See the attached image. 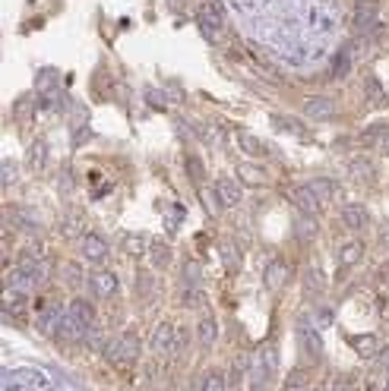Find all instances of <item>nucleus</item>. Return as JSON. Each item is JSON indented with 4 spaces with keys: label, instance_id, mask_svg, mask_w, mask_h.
<instances>
[{
    "label": "nucleus",
    "instance_id": "1",
    "mask_svg": "<svg viewBox=\"0 0 389 391\" xmlns=\"http://www.w3.org/2000/svg\"><path fill=\"white\" fill-rule=\"evenodd\" d=\"M105 360H108L114 369H130L136 360H140V338L133 332H124L111 338L108 347H105Z\"/></svg>",
    "mask_w": 389,
    "mask_h": 391
},
{
    "label": "nucleus",
    "instance_id": "2",
    "mask_svg": "<svg viewBox=\"0 0 389 391\" xmlns=\"http://www.w3.org/2000/svg\"><path fill=\"white\" fill-rule=\"evenodd\" d=\"M45 278H48V262H35V259H25L23 256V262H19L16 269H10L7 284L29 293L38 284H45Z\"/></svg>",
    "mask_w": 389,
    "mask_h": 391
},
{
    "label": "nucleus",
    "instance_id": "3",
    "mask_svg": "<svg viewBox=\"0 0 389 391\" xmlns=\"http://www.w3.org/2000/svg\"><path fill=\"white\" fill-rule=\"evenodd\" d=\"M3 388L7 391H54V382H51L45 373L32 366H23V369H10L3 375Z\"/></svg>",
    "mask_w": 389,
    "mask_h": 391
},
{
    "label": "nucleus",
    "instance_id": "4",
    "mask_svg": "<svg viewBox=\"0 0 389 391\" xmlns=\"http://www.w3.org/2000/svg\"><path fill=\"white\" fill-rule=\"evenodd\" d=\"M298 338H301V347H304V353L314 363H320L323 360V334L316 332L314 319H301L298 322Z\"/></svg>",
    "mask_w": 389,
    "mask_h": 391
},
{
    "label": "nucleus",
    "instance_id": "5",
    "mask_svg": "<svg viewBox=\"0 0 389 391\" xmlns=\"http://www.w3.org/2000/svg\"><path fill=\"white\" fill-rule=\"evenodd\" d=\"M89 332H92L89 325H83V322H79L73 312L66 310L64 319H60V328H58V334H54V338H58V341H64V344H79V341H86V338H89Z\"/></svg>",
    "mask_w": 389,
    "mask_h": 391
},
{
    "label": "nucleus",
    "instance_id": "6",
    "mask_svg": "<svg viewBox=\"0 0 389 391\" xmlns=\"http://www.w3.org/2000/svg\"><path fill=\"white\" fill-rule=\"evenodd\" d=\"M288 281H291V265H288L285 259H273L269 265H266V271H263V284L269 287L273 293L285 291V287H288Z\"/></svg>",
    "mask_w": 389,
    "mask_h": 391
},
{
    "label": "nucleus",
    "instance_id": "7",
    "mask_svg": "<svg viewBox=\"0 0 389 391\" xmlns=\"http://www.w3.org/2000/svg\"><path fill=\"white\" fill-rule=\"evenodd\" d=\"M351 29H355L357 35H377L383 32L380 19H377V7H371V3H361V7H355V16H351Z\"/></svg>",
    "mask_w": 389,
    "mask_h": 391
},
{
    "label": "nucleus",
    "instance_id": "8",
    "mask_svg": "<svg viewBox=\"0 0 389 391\" xmlns=\"http://www.w3.org/2000/svg\"><path fill=\"white\" fill-rule=\"evenodd\" d=\"M79 253L86 256L89 262H95V265H101V262L108 259V243H105V237L101 234H83L79 237Z\"/></svg>",
    "mask_w": 389,
    "mask_h": 391
},
{
    "label": "nucleus",
    "instance_id": "9",
    "mask_svg": "<svg viewBox=\"0 0 389 391\" xmlns=\"http://www.w3.org/2000/svg\"><path fill=\"white\" fill-rule=\"evenodd\" d=\"M197 23H199V32L203 29H212V32H222L225 29V13L216 0H203L199 3V13H197Z\"/></svg>",
    "mask_w": 389,
    "mask_h": 391
},
{
    "label": "nucleus",
    "instance_id": "10",
    "mask_svg": "<svg viewBox=\"0 0 389 391\" xmlns=\"http://www.w3.org/2000/svg\"><path fill=\"white\" fill-rule=\"evenodd\" d=\"M89 287L95 291V297L111 300V297H117V291H121V281H117V275L111 269H101V271H92Z\"/></svg>",
    "mask_w": 389,
    "mask_h": 391
},
{
    "label": "nucleus",
    "instance_id": "11",
    "mask_svg": "<svg viewBox=\"0 0 389 391\" xmlns=\"http://www.w3.org/2000/svg\"><path fill=\"white\" fill-rule=\"evenodd\" d=\"M288 199L294 202V208H298L301 215H320V199H316V193L307 183H301V187H291V193H288Z\"/></svg>",
    "mask_w": 389,
    "mask_h": 391
},
{
    "label": "nucleus",
    "instance_id": "12",
    "mask_svg": "<svg viewBox=\"0 0 389 391\" xmlns=\"http://www.w3.org/2000/svg\"><path fill=\"white\" fill-rule=\"evenodd\" d=\"M336 101H332L329 95H314L304 101V117H310V120H332L336 117Z\"/></svg>",
    "mask_w": 389,
    "mask_h": 391
},
{
    "label": "nucleus",
    "instance_id": "13",
    "mask_svg": "<svg viewBox=\"0 0 389 391\" xmlns=\"http://www.w3.org/2000/svg\"><path fill=\"white\" fill-rule=\"evenodd\" d=\"M212 196H216V202L222 205V208H234V205L240 202V183L234 177H218Z\"/></svg>",
    "mask_w": 389,
    "mask_h": 391
},
{
    "label": "nucleus",
    "instance_id": "14",
    "mask_svg": "<svg viewBox=\"0 0 389 391\" xmlns=\"http://www.w3.org/2000/svg\"><path fill=\"white\" fill-rule=\"evenodd\" d=\"M174 334H177V328H174L171 322H162V325L152 332V353H168V357H171Z\"/></svg>",
    "mask_w": 389,
    "mask_h": 391
},
{
    "label": "nucleus",
    "instance_id": "15",
    "mask_svg": "<svg viewBox=\"0 0 389 391\" xmlns=\"http://www.w3.org/2000/svg\"><path fill=\"white\" fill-rule=\"evenodd\" d=\"M45 164H48V142H45V139H35L32 146H29V152H25V167L32 174H42Z\"/></svg>",
    "mask_w": 389,
    "mask_h": 391
},
{
    "label": "nucleus",
    "instance_id": "16",
    "mask_svg": "<svg viewBox=\"0 0 389 391\" xmlns=\"http://www.w3.org/2000/svg\"><path fill=\"white\" fill-rule=\"evenodd\" d=\"M342 224L348 230H364L371 224V212H367L364 205H345L342 208Z\"/></svg>",
    "mask_w": 389,
    "mask_h": 391
},
{
    "label": "nucleus",
    "instance_id": "17",
    "mask_svg": "<svg viewBox=\"0 0 389 391\" xmlns=\"http://www.w3.org/2000/svg\"><path fill=\"white\" fill-rule=\"evenodd\" d=\"M279 347H275V341H266L263 347H260V353H257V366L263 369L269 379H273L275 373H279Z\"/></svg>",
    "mask_w": 389,
    "mask_h": 391
},
{
    "label": "nucleus",
    "instance_id": "18",
    "mask_svg": "<svg viewBox=\"0 0 389 391\" xmlns=\"http://www.w3.org/2000/svg\"><path fill=\"white\" fill-rule=\"evenodd\" d=\"M361 259H364V243L361 240H345L339 246V269H355Z\"/></svg>",
    "mask_w": 389,
    "mask_h": 391
},
{
    "label": "nucleus",
    "instance_id": "19",
    "mask_svg": "<svg viewBox=\"0 0 389 391\" xmlns=\"http://www.w3.org/2000/svg\"><path fill=\"white\" fill-rule=\"evenodd\" d=\"M197 338H199V344H203V347H212V344H216V338H218L216 316H212L209 310H203V316H199V322H197Z\"/></svg>",
    "mask_w": 389,
    "mask_h": 391
},
{
    "label": "nucleus",
    "instance_id": "20",
    "mask_svg": "<svg viewBox=\"0 0 389 391\" xmlns=\"http://www.w3.org/2000/svg\"><path fill=\"white\" fill-rule=\"evenodd\" d=\"M25 306H29V297H25V291L7 284V291H3V310H7L10 316H19V312H25Z\"/></svg>",
    "mask_w": 389,
    "mask_h": 391
},
{
    "label": "nucleus",
    "instance_id": "21",
    "mask_svg": "<svg viewBox=\"0 0 389 391\" xmlns=\"http://www.w3.org/2000/svg\"><path fill=\"white\" fill-rule=\"evenodd\" d=\"M307 187L314 189L320 202H332V199L339 196V183H336V180H329V177H314Z\"/></svg>",
    "mask_w": 389,
    "mask_h": 391
},
{
    "label": "nucleus",
    "instance_id": "22",
    "mask_svg": "<svg viewBox=\"0 0 389 391\" xmlns=\"http://www.w3.org/2000/svg\"><path fill=\"white\" fill-rule=\"evenodd\" d=\"M351 177H357L361 183H373L377 180V164L371 161V158H351Z\"/></svg>",
    "mask_w": 389,
    "mask_h": 391
},
{
    "label": "nucleus",
    "instance_id": "23",
    "mask_svg": "<svg viewBox=\"0 0 389 391\" xmlns=\"http://www.w3.org/2000/svg\"><path fill=\"white\" fill-rule=\"evenodd\" d=\"M326 291V275L316 265H310V269L304 271V293H310V297H320V293Z\"/></svg>",
    "mask_w": 389,
    "mask_h": 391
},
{
    "label": "nucleus",
    "instance_id": "24",
    "mask_svg": "<svg viewBox=\"0 0 389 391\" xmlns=\"http://www.w3.org/2000/svg\"><path fill=\"white\" fill-rule=\"evenodd\" d=\"M238 177L244 180V183H253V187H266V183H269V174H266L260 164H250V161L238 167Z\"/></svg>",
    "mask_w": 389,
    "mask_h": 391
},
{
    "label": "nucleus",
    "instance_id": "25",
    "mask_svg": "<svg viewBox=\"0 0 389 391\" xmlns=\"http://www.w3.org/2000/svg\"><path fill=\"white\" fill-rule=\"evenodd\" d=\"M238 146H240V152H247V155H253V158L266 155V146L250 130H238Z\"/></svg>",
    "mask_w": 389,
    "mask_h": 391
},
{
    "label": "nucleus",
    "instance_id": "26",
    "mask_svg": "<svg viewBox=\"0 0 389 391\" xmlns=\"http://www.w3.org/2000/svg\"><path fill=\"white\" fill-rule=\"evenodd\" d=\"M294 234H298L301 240H307V243H310V240H314V237L320 234V228H316V218H314V215H301V212H298V218H294Z\"/></svg>",
    "mask_w": 389,
    "mask_h": 391
},
{
    "label": "nucleus",
    "instance_id": "27",
    "mask_svg": "<svg viewBox=\"0 0 389 391\" xmlns=\"http://www.w3.org/2000/svg\"><path fill=\"white\" fill-rule=\"evenodd\" d=\"M355 351H357V357H364V360H373L377 353H380V341L373 338V334H357L355 341Z\"/></svg>",
    "mask_w": 389,
    "mask_h": 391
},
{
    "label": "nucleus",
    "instance_id": "28",
    "mask_svg": "<svg viewBox=\"0 0 389 391\" xmlns=\"http://www.w3.org/2000/svg\"><path fill=\"white\" fill-rule=\"evenodd\" d=\"M222 262H225V269L231 271H240V265H244V256H240V246L238 243H231V240H228V243H222Z\"/></svg>",
    "mask_w": 389,
    "mask_h": 391
},
{
    "label": "nucleus",
    "instance_id": "29",
    "mask_svg": "<svg viewBox=\"0 0 389 391\" xmlns=\"http://www.w3.org/2000/svg\"><path fill=\"white\" fill-rule=\"evenodd\" d=\"M149 259L155 269H165L168 262H171V246L165 243V240H152L149 243Z\"/></svg>",
    "mask_w": 389,
    "mask_h": 391
},
{
    "label": "nucleus",
    "instance_id": "30",
    "mask_svg": "<svg viewBox=\"0 0 389 391\" xmlns=\"http://www.w3.org/2000/svg\"><path fill=\"white\" fill-rule=\"evenodd\" d=\"M149 237H142V234H127L124 237V253L127 256H142V253H149Z\"/></svg>",
    "mask_w": 389,
    "mask_h": 391
},
{
    "label": "nucleus",
    "instance_id": "31",
    "mask_svg": "<svg viewBox=\"0 0 389 391\" xmlns=\"http://www.w3.org/2000/svg\"><path fill=\"white\" fill-rule=\"evenodd\" d=\"M281 391H310V373H307V369H294V373H288Z\"/></svg>",
    "mask_w": 389,
    "mask_h": 391
},
{
    "label": "nucleus",
    "instance_id": "32",
    "mask_svg": "<svg viewBox=\"0 0 389 391\" xmlns=\"http://www.w3.org/2000/svg\"><path fill=\"white\" fill-rule=\"evenodd\" d=\"M199 391H228V379L222 375V369H209V373L203 375Z\"/></svg>",
    "mask_w": 389,
    "mask_h": 391
},
{
    "label": "nucleus",
    "instance_id": "33",
    "mask_svg": "<svg viewBox=\"0 0 389 391\" xmlns=\"http://www.w3.org/2000/svg\"><path fill=\"white\" fill-rule=\"evenodd\" d=\"M70 312H73V316L79 319L83 325L95 328V310H92V306H89L86 300H73V303H70Z\"/></svg>",
    "mask_w": 389,
    "mask_h": 391
},
{
    "label": "nucleus",
    "instance_id": "34",
    "mask_svg": "<svg viewBox=\"0 0 389 391\" xmlns=\"http://www.w3.org/2000/svg\"><path fill=\"white\" fill-rule=\"evenodd\" d=\"M23 256H25V259H35V262H48L51 250L42 243V240H29V243L23 246Z\"/></svg>",
    "mask_w": 389,
    "mask_h": 391
},
{
    "label": "nucleus",
    "instance_id": "35",
    "mask_svg": "<svg viewBox=\"0 0 389 391\" xmlns=\"http://www.w3.org/2000/svg\"><path fill=\"white\" fill-rule=\"evenodd\" d=\"M32 105H35V95H19L16 105H13V117H16L19 123L29 120V117H32Z\"/></svg>",
    "mask_w": 389,
    "mask_h": 391
},
{
    "label": "nucleus",
    "instance_id": "36",
    "mask_svg": "<svg viewBox=\"0 0 389 391\" xmlns=\"http://www.w3.org/2000/svg\"><path fill=\"white\" fill-rule=\"evenodd\" d=\"M386 130L389 126H383V123H373L371 130L361 133V146H380V139H383V133Z\"/></svg>",
    "mask_w": 389,
    "mask_h": 391
},
{
    "label": "nucleus",
    "instance_id": "37",
    "mask_svg": "<svg viewBox=\"0 0 389 391\" xmlns=\"http://www.w3.org/2000/svg\"><path fill=\"white\" fill-rule=\"evenodd\" d=\"M273 123H275V130L294 133V136H307V130H304V126H298V123L291 120V117H281V114H275V117H273Z\"/></svg>",
    "mask_w": 389,
    "mask_h": 391
},
{
    "label": "nucleus",
    "instance_id": "38",
    "mask_svg": "<svg viewBox=\"0 0 389 391\" xmlns=\"http://www.w3.org/2000/svg\"><path fill=\"white\" fill-rule=\"evenodd\" d=\"M187 174H190L193 183H203V177H206V167H203V161H199L197 155L187 158Z\"/></svg>",
    "mask_w": 389,
    "mask_h": 391
},
{
    "label": "nucleus",
    "instance_id": "39",
    "mask_svg": "<svg viewBox=\"0 0 389 391\" xmlns=\"http://www.w3.org/2000/svg\"><path fill=\"white\" fill-rule=\"evenodd\" d=\"M373 373L389 379V347H380V353L373 357Z\"/></svg>",
    "mask_w": 389,
    "mask_h": 391
},
{
    "label": "nucleus",
    "instance_id": "40",
    "mask_svg": "<svg viewBox=\"0 0 389 391\" xmlns=\"http://www.w3.org/2000/svg\"><path fill=\"white\" fill-rule=\"evenodd\" d=\"M64 278H66V284H70V287H83V281H86L83 269H79V265H73V262L64 269Z\"/></svg>",
    "mask_w": 389,
    "mask_h": 391
},
{
    "label": "nucleus",
    "instance_id": "41",
    "mask_svg": "<svg viewBox=\"0 0 389 391\" xmlns=\"http://www.w3.org/2000/svg\"><path fill=\"white\" fill-rule=\"evenodd\" d=\"M60 230H64V237H70V240H73V237L83 230V218H79V215H70V218L60 224Z\"/></svg>",
    "mask_w": 389,
    "mask_h": 391
},
{
    "label": "nucleus",
    "instance_id": "42",
    "mask_svg": "<svg viewBox=\"0 0 389 391\" xmlns=\"http://www.w3.org/2000/svg\"><path fill=\"white\" fill-rule=\"evenodd\" d=\"M187 344H190V334H187V328H177V334H174V347H171V357H181V353L187 351Z\"/></svg>",
    "mask_w": 389,
    "mask_h": 391
},
{
    "label": "nucleus",
    "instance_id": "43",
    "mask_svg": "<svg viewBox=\"0 0 389 391\" xmlns=\"http://www.w3.org/2000/svg\"><path fill=\"white\" fill-rule=\"evenodd\" d=\"M364 89H367V101H371V105H380V101H383V85H380V82L371 76V79L364 82Z\"/></svg>",
    "mask_w": 389,
    "mask_h": 391
},
{
    "label": "nucleus",
    "instance_id": "44",
    "mask_svg": "<svg viewBox=\"0 0 389 391\" xmlns=\"http://www.w3.org/2000/svg\"><path fill=\"white\" fill-rule=\"evenodd\" d=\"M348 66H351V51H342L339 57H336V70H332V76H345Z\"/></svg>",
    "mask_w": 389,
    "mask_h": 391
},
{
    "label": "nucleus",
    "instance_id": "45",
    "mask_svg": "<svg viewBox=\"0 0 389 391\" xmlns=\"http://www.w3.org/2000/svg\"><path fill=\"white\" fill-rule=\"evenodd\" d=\"M203 297H206V293L199 291V287H187V291H184V303H187V306H199Z\"/></svg>",
    "mask_w": 389,
    "mask_h": 391
},
{
    "label": "nucleus",
    "instance_id": "46",
    "mask_svg": "<svg viewBox=\"0 0 389 391\" xmlns=\"http://www.w3.org/2000/svg\"><path fill=\"white\" fill-rule=\"evenodd\" d=\"M184 278H187V284H199V278H203V271H199L197 262H187V269H184Z\"/></svg>",
    "mask_w": 389,
    "mask_h": 391
},
{
    "label": "nucleus",
    "instance_id": "47",
    "mask_svg": "<svg viewBox=\"0 0 389 391\" xmlns=\"http://www.w3.org/2000/svg\"><path fill=\"white\" fill-rule=\"evenodd\" d=\"M16 180V164L13 161H3V187H10Z\"/></svg>",
    "mask_w": 389,
    "mask_h": 391
},
{
    "label": "nucleus",
    "instance_id": "48",
    "mask_svg": "<svg viewBox=\"0 0 389 391\" xmlns=\"http://www.w3.org/2000/svg\"><path fill=\"white\" fill-rule=\"evenodd\" d=\"M380 152L383 155H389V130L383 133V139H380Z\"/></svg>",
    "mask_w": 389,
    "mask_h": 391
},
{
    "label": "nucleus",
    "instance_id": "49",
    "mask_svg": "<svg viewBox=\"0 0 389 391\" xmlns=\"http://www.w3.org/2000/svg\"><path fill=\"white\" fill-rule=\"evenodd\" d=\"M329 391H348V382L345 379H336V382H332V388Z\"/></svg>",
    "mask_w": 389,
    "mask_h": 391
},
{
    "label": "nucleus",
    "instance_id": "50",
    "mask_svg": "<svg viewBox=\"0 0 389 391\" xmlns=\"http://www.w3.org/2000/svg\"><path fill=\"white\" fill-rule=\"evenodd\" d=\"M310 391H329V388H326V385H316V388H310Z\"/></svg>",
    "mask_w": 389,
    "mask_h": 391
},
{
    "label": "nucleus",
    "instance_id": "51",
    "mask_svg": "<svg viewBox=\"0 0 389 391\" xmlns=\"http://www.w3.org/2000/svg\"><path fill=\"white\" fill-rule=\"evenodd\" d=\"M383 240H386V243H389V228H386V230H383Z\"/></svg>",
    "mask_w": 389,
    "mask_h": 391
},
{
    "label": "nucleus",
    "instance_id": "52",
    "mask_svg": "<svg viewBox=\"0 0 389 391\" xmlns=\"http://www.w3.org/2000/svg\"><path fill=\"white\" fill-rule=\"evenodd\" d=\"M383 271H386V275H389V262H386V265H383Z\"/></svg>",
    "mask_w": 389,
    "mask_h": 391
},
{
    "label": "nucleus",
    "instance_id": "53",
    "mask_svg": "<svg viewBox=\"0 0 389 391\" xmlns=\"http://www.w3.org/2000/svg\"><path fill=\"white\" fill-rule=\"evenodd\" d=\"M383 391H389V379H386V385H383Z\"/></svg>",
    "mask_w": 389,
    "mask_h": 391
}]
</instances>
